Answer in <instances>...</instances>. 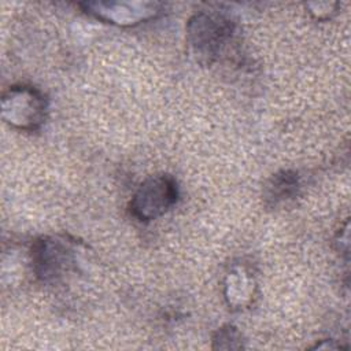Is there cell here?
I'll return each instance as SVG.
<instances>
[{
	"instance_id": "cell-1",
	"label": "cell",
	"mask_w": 351,
	"mask_h": 351,
	"mask_svg": "<svg viewBox=\"0 0 351 351\" xmlns=\"http://www.w3.org/2000/svg\"><path fill=\"white\" fill-rule=\"evenodd\" d=\"M234 21L219 10H203L186 23V40L197 60L211 64L225 53L234 40Z\"/></svg>"
},
{
	"instance_id": "cell-2",
	"label": "cell",
	"mask_w": 351,
	"mask_h": 351,
	"mask_svg": "<svg viewBox=\"0 0 351 351\" xmlns=\"http://www.w3.org/2000/svg\"><path fill=\"white\" fill-rule=\"evenodd\" d=\"M47 111V99L44 93L34 86H11L1 99V115L5 122L16 129H38L45 121Z\"/></svg>"
},
{
	"instance_id": "cell-3",
	"label": "cell",
	"mask_w": 351,
	"mask_h": 351,
	"mask_svg": "<svg viewBox=\"0 0 351 351\" xmlns=\"http://www.w3.org/2000/svg\"><path fill=\"white\" fill-rule=\"evenodd\" d=\"M75 265V244L66 236H45L32 247L33 271L43 282H55Z\"/></svg>"
},
{
	"instance_id": "cell-4",
	"label": "cell",
	"mask_w": 351,
	"mask_h": 351,
	"mask_svg": "<svg viewBox=\"0 0 351 351\" xmlns=\"http://www.w3.org/2000/svg\"><path fill=\"white\" fill-rule=\"evenodd\" d=\"M178 200V185L170 174H156L143 181L132 196L129 210L138 221L165 215Z\"/></svg>"
},
{
	"instance_id": "cell-5",
	"label": "cell",
	"mask_w": 351,
	"mask_h": 351,
	"mask_svg": "<svg viewBox=\"0 0 351 351\" xmlns=\"http://www.w3.org/2000/svg\"><path fill=\"white\" fill-rule=\"evenodd\" d=\"M82 10L107 23L117 26H136L156 18L163 11L159 1H85Z\"/></svg>"
},
{
	"instance_id": "cell-6",
	"label": "cell",
	"mask_w": 351,
	"mask_h": 351,
	"mask_svg": "<svg viewBox=\"0 0 351 351\" xmlns=\"http://www.w3.org/2000/svg\"><path fill=\"white\" fill-rule=\"evenodd\" d=\"M255 281L243 266H233L225 278V299L233 308L248 307L254 302Z\"/></svg>"
},
{
	"instance_id": "cell-7",
	"label": "cell",
	"mask_w": 351,
	"mask_h": 351,
	"mask_svg": "<svg viewBox=\"0 0 351 351\" xmlns=\"http://www.w3.org/2000/svg\"><path fill=\"white\" fill-rule=\"evenodd\" d=\"M300 181L295 171L281 170L273 174L263 188L265 204L270 208L282 206L298 197Z\"/></svg>"
},
{
	"instance_id": "cell-8",
	"label": "cell",
	"mask_w": 351,
	"mask_h": 351,
	"mask_svg": "<svg viewBox=\"0 0 351 351\" xmlns=\"http://www.w3.org/2000/svg\"><path fill=\"white\" fill-rule=\"evenodd\" d=\"M241 333L230 325L222 326L217 330L214 335V348H223V350H234V348H241Z\"/></svg>"
},
{
	"instance_id": "cell-9",
	"label": "cell",
	"mask_w": 351,
	"mask_h": 351,
	"mask_svg": "<svg viewBox=\"0 0 351 351\" xmlns=\"http://www.w3.org/2000/svg\"><path fill=\"white\" fill-rule=\"evenodd\" d=\"M306 7L310 10L314 18L328 19L335 12L337 3H308Z\"/></svg>"
}]
</instances>
